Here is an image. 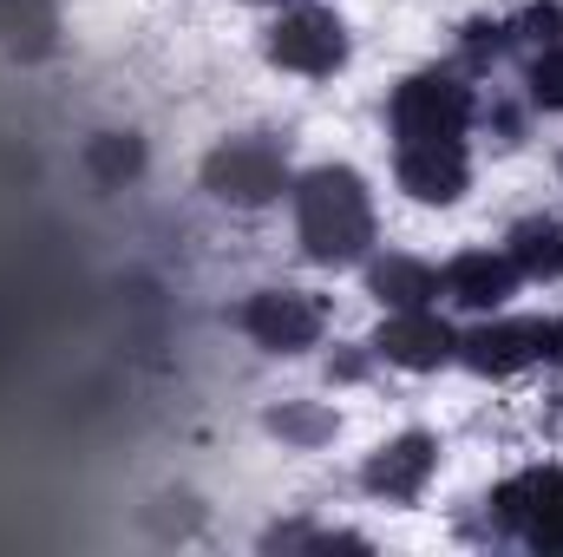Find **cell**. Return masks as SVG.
<instances>
[{"instance_id": "7a4b0ae2", "label": "cell", "mask_w": 563, "mask_h": 557, "mask_svg": "<svg viewBox=\"0 0 563 557\" xmlns=\"http://www.w3.org/2000/svg\"><path fill=\"white\" fill-rule=\"evenodd\" d=\"M203 190H210L217 204L263 210V204H276L282 190H295V177H288V157H282L276 139L243 132V139H223L203 157Z\"/></svg>"}, {"instance_id": "52a82bcc", "label": "cell", "mask_w": 563, "mask_h": 557, "mask_svg": "<svg viewBox=\"0 0 563 557\" xmlns=\"http://www.w3.org/2000/svg\"><path fill=\"white\" fill-rule=\"evenodd\" d=\"M498 518L518 532L531 551H563V466H531L498 485Z\"/></svg>"}, {"instance_id": "30bf717a", "label": "cell", "mask_w": 563, "mask_h": 557, "mask_svg": "<svg viewBox=\"0 0 563 557\" xmlns=\"http://www.w3.org/2000/svg\"><path fill=\"white\" fill-rule=\"evenodd\" d=\"M432 472H439V439L432 433H400V439L374 446V459L361 466V485L387 505H413L432 485Z\"/></svg>"}, {"instance_id": "7c38bea8", "label": "cell", "mask_w": 563, "mask_h": 557, "mask_svg": "<svg viewBox=\"0 0 563 557\" xmlns=\"http://www.w3.org/2000/svg\"><path fill=\"white\" fill-rule=\"evenodd\" d=\"M367 295L380 302V308H432L439 302V270L420 263V256H374L367 263Z\"/></svg>"}, {"instance_id": "3957f363", "label": "cell", "mask_w": 563, "mask_h": 557, "mask_svg": "<svg viewBox=\"0 0 563 557\" xmlns=\"http://www.w3.org/2000/svg\"><path fill=\"white\" fill-rule=\"evenodd\" d=\"M478 119V99L459 73H413L394 86L387 99V125H394V144L407 139H465Z\"/></svg>"}, {"instance_id": "2e32d148", "label": "cell", "mask_w": 563, "mask_h": 557, "mask_svg": "<svg viewBox=\"0 0 563 557\" xmlns=\"http://www.w3.org/2000/svg\"><path fill=\"white\" fill-rule=\"evenodd\" d=\"M282 439H301V446H314V439H334V414H276L269 419Z\"/></svg>"}, {"instance_id": "5bb4252c", "label": "cell", "mask_w": 563, "mask_h": 557, "mask_svg": "<svg viewBox=\"0 0 563 557\" xmlns=\"http://www.w3.org/2000/svg\"><path fill=\"white\" fill-rule=\"evenodd\" d=\"M86 164H92V177H99V184H125V177H139V171H144L139 132H99V139L86 144Z\"/></svg>"}, {"instance_id": "6da1fadb", "label": "cell", "mask_w": 563, "mask_h": 557, "mask_svg": "<svg viewBox=\"0 0 563 557\" xmlns=\"http://www.w3.org/2000/svg\"><path fill=\"white\" fill-rule=\"evenodd\" d=\"M295 237L314 263L347 270L374 250V197L361 171L347 164H314L295 177Z\"/></svg>"}, {"instance_id": "8fae6325", "label": "cell", "mask_w": 563, "mask_h": 557, "mask_svg": "<svg viewBox=\"0 0 563 557\" xmlns=\"http://www.w3.org/2000/svg\"><path fill=\"white\" fill-rule=\"evenodd\" d=\"M518 282L525 276L511 270L505 250H459V256L439 270V295H445L452 308H465V315H498Z\"/></svg>"}, {"instance_id": "5b68a950", "label": "cell", "mask_w": 563, "mask_h": 557, "mask_svg": "<svg viewBox=\"0 0 563 557\" xmlns=\"http://www.w3.org/2000/svg\"><path fill=\"white\" fill-rule=\"evenodd\" d=\"M236 321L263 354H308L328 335V308L308 288H256Z\"/></svg>"}, {"instance_id": "e0dca14e", "label": "cell", "mask_w": 563, "mask_h": 557, "mask_svg": "<svg viewBox=\"0 0 563 557\" xmlns=\"http://www.w3.org/2000/svg\"><path fill=\"white\" fill-rule=\"evenodd\" d=\"M544 361H558V368H563V315L551 321V348H544Z\"/></svg>"}, {"instance_id": "4fadbf2b", "label": "cell", "mask_w": 563, "mask_h": 557, "mask_svg": "<svg viewBox=\"0 0 563 557\" xmlns=\"http://www.w3.org/2000/svg\"><path fill=\"white\" fill-rule=\"evenodd\" d=\"M505 256L525 282H563V223L558 217H525L505 237Z\"/></svg>"}, {"instance_id": "ba28073f", "label": "cell", "mask_w": 563, "mask_h": 557, "mask_svg": "<svg viewBox=\"0 0 563 557\" xmlns=\"http://www.w3.org/2000/svg\"><path fill=\"white\" fill-rule=\"evenodd\" d=\"M394 177L413 204H459L472 190V151L465 139H407L394 144Z\"/></svg>"}, {"instance_id": "277c9868", "label": "cell", "mask_w": 563, "mask_h": 557, "mask_svg": "<svg viewBox=\"0 0 563 557\" xmlns=\"http://www.w3.org/2000/svg\"><path fill=\"white\" fill-rule=\"evenodd\" d=\"M347 53H354V40H347V26H341V13H328V7H288L276 26H269V66L282 73H301V79H334L341 66H347Z\"/></svg>"}, {"instance_id": "9c48e42d", "label": "cell", "mask_w": 563, "mask_h": 557, "mask_svg": "<svg viewBox=\"0 0 563 557\" xmlns=\"http://www.w3.org/2000/svg\"><path fill=\"white\" fill-rule=\"evenodd\" d=\"M374 354L407 374H432V368L459 361V328L439 308H387V321L374 328Z\"/></svg>"}, {"instance_id": "9a60e30c", "label": "cell", "mask_w": 563, "mask_h": 557, "mask_svg": "<svg viewBox=\"0 0 563 557\" xmlns=\"http://www.w3.org/2000/svg\"><path fill=\"white\" fill-rule=\"evenodd\" d=\"M525 86H531V106H538V112H563V40H551V46L531 53Z\"/></svg>"}, {"instance_id": "8992f818", "label": "cell", "mask_w": 563, "mask_h": 557, "mask_svg": "<svg viewBox=\"0 0 563 557\" xmlns=\"http://www.w3.org/2000/svg\"><path fill=\"white\" fill-rule=\"evenodd\" d=\"M551 348V321H531V315H485L478 328L459 335V361L485 381H505V374H525L531 361H544Z\"/></svg>"}]
</instances>
